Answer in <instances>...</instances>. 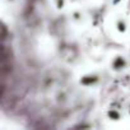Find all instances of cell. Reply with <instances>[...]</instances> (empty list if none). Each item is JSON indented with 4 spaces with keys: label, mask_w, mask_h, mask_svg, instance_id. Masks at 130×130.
I'll return each instance as SVG.
<instances>
[{
    "label": "cell",
    "mask_w": 130,
    "mask_h": 130,
    "mask_svg": "<svg viewBox=\"0 0 130 130\" xmlns=\"http://www.w3.org/2000/svg\"><path fill=\"white\" fill-rule=\"evenodd\" d=\"M125 65H126V61H125V59L124 57H116L115 60H113V68L115 69H122V68H125Z\"/></svg>",
    "instance_id": "6da1fadb"
},
{
    "label": "cell",
    "mask_w": 130,
    "mask_h": 130,
    "mask_svg": "<svg viewBox=\"0 0 130 130\" xmlns=\"http://www.w3.org/2000/svg\"><path fill=\"white\" fill-rule=\"evenodd\" d=\"M116 28H117V31L119 32H121V33H124L125 31H126V22L124 21V19H117V22H116Z\"/></svg>",
    "instance_id": "7a4b0ae2"
},
{
    "label": "cell",
    "mask_w": 130,
    "mask_h": 130,
    "mask_svg": "<svg viewBox=\"0 0 130 130\" xmlns=\"http://www.w3.org/2000/svg\"><path fill=\"white\" fill-rule=\"evenodd\" d=\"M108 116H110V117H113V119H119V117H120V113L116 112V111H110V112H108Z\"/></svg>",
    "instance_id": "3957f363"
}]
</instances>
